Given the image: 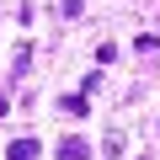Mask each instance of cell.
<instances>
[{
	"mask_svg": "<svg viewBox=\"0 0 160 160\" xmlns=\"http://www.w3.org/2000/svg\"><path fill=\"white\" fill-rule=\"evenodd\" d=\"M59 107H64V112H69V118H80V112H86V96H64V102H59Z\"/></svg>",
	"mask_w": 160,
	"mask_h": 160,
	"instance_id": "obj_3",
	"label": "cell"
},
{
	"mask_svg": "<svg viewBox=\"0 0 160 160\" xmlns=\"http://www.w3.org/2000/svg\"><path fill=\"white\" fill-rule=\"evenodd\" d=\"M59 160H91V144L86 139H64L59 144Z\"/></svg>",
	"mask_w": 160,
	"mask_h": 160,
	"instance_id": "obj_1",
	"label": "cell"
},
{
	"mask_svg": "<svg viewBox=\"0 0 160 160\" xmlns=\"http://www.w3.org/2000/svg\"><path fill=\"white\" fill-rule=\"evenodd\" d=\"M6 160H38V139H16L6 149Z\"/></svg>",
	"mask_w": 160,
	"mask_h": 160,
	"instance_id": "obj_2",
	"label": "cell"
}]
</instances>
